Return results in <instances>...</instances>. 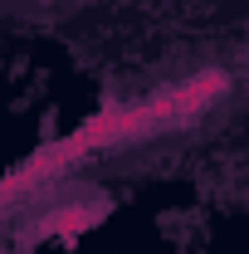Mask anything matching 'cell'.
I'll return each mask as SVG.
<instances>
[{
    "label": "cell",
    "mask_w": 249,
    "mask_h": 254,
    "mask_svg": "<svg viewBox=\"0 0 249 254\" xmlns=\"http://www.w3.org/2000/svg\"><path fill=\"white\" fill-rule=\"evenodd\" d=\"M5 190H10V186H5V181H0V205H5Z\"/></svg>",
    "instance_id": "2"
},
{
    "label": "cell",
    "mask_w": 249,
    "mask_h": 254,
    "mask_svg": "<svg viewBox=\"0 0 249 254\" xmlns=\"http://www.w3.org/2000/svg\"><path fill=\"white\" fill-rule=\"evenodd\" d=\"M98 215H103V210H83V205H63V210H54V215L44 220V230H49V235H63V240H73V235H83L88 225H98Z\"/></svg>",
    "instance_id": "1"
}]
</instances>
